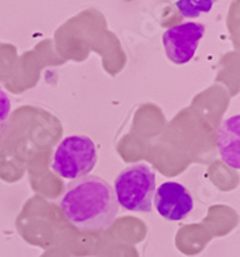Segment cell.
Returning a JSON list of instances; mask_svg holds the SVG:
<instances>
[{
	"label": "cell",
	"instance_id": "277c9868",
	"mask_svg": "<svg viewBox=\"0 0 240 257\" xmlns=\"http://www.w3.org/2000/svg\"><path fill=\"white\" fill-rule=\"evenodd\" d=\"M205 26L199 22H184L166 30L162 36L164 52L175 64H185L195 56Z\"/></svg>",
	"mask_w": 240,
	"mask_h": 257
},
{
	"label": "cell",
	"instance_id": "52a82bcc",
	"mask_svg": "<svg viewBox=\"0 0 240 257\" xmlns=\"http://www.w3.org/2000/svg\"><path fill=\"white\" fill-rule=\"evenodd\" d=\"M217 0H175V7L184 18H196L211 12Z\"/></svg>",
	"mask_w": 240,
	"mask_h": 257
},
{
	"label": "cell",
	"instance_id": "6da1fadb",
	"mask_svg": "<svg viewBox=\"0 0 240 257\" xmlns=\"http://www.w3.org/2000/svg\"><path fill=\"white\" fill-rule=\"evenodd\" d=\"M59 205L68 221L84 231L106 230L113 224L120 210L113 188L97 175L71 181Z\"/></svg>",
	"mask_w": 240,
	"mask_h": 257
},
{
	"label": "cell",
	"instance_id": "8992f818",
	"mask_svg": "<svg viewBox=\"0 0 240 257\" xmlns=\"http://www.w3.org/2000/svg\"><path fill=\"white\" fill-rule=\"evenodd\" d=\"M240 117L239 114L232 116L225 121L218 128V149L222 160L232 169L239 170V149H240V130H239Z\"/></svg>",
	"mask_w": 240,
	"mask_h": 257
},
{
	"label": "cell",
	"instance_id": "5b68a950",
	"mask_svg": "<svg viewBox=\"0 0 240 257\" xmlns=\"http://www.w3.org/2000/svg\"><path fill=\"white\" fill-rule=\"evenodd\" d=\"M154 206L163 219L181 221L194 208L191 193L177 181H166L155 189Z\"/></svg>",
	"mask_w": 240,
	"mask_h": 257
},
{
	"label": "cell",
	"instance_id": "7a4b0ae2",
	"mask_svg": "<svg viewBox=\"0 0 240 257\" xmlns=\"http://www.w3.org/2000/svg\"><path fill=\"white\" fill-rule=\"evenodd\" d=\"M118 206L131 212H150L155 193V174L148 165L135 164L123 169L114 180Z\"/></svg>",
	"mask_w": 240,
	"mask_h": 257
},
{
	"label": "cell",
	"instance_id": "3957f363",
	"mask_svg": "<svg viewBox=\"0 0 240 257\" xmlns=\"http://www.w3.org/2000/svg\"><path fill=\"white\" fill-rule=\"evenodd\" d=\"M98 161L97 147L89 137L71 135L57 146L52 161V170L67 180H76L89 175Z\"/></svg>",
	"mask_w": 240,
	"mask_h": 257
}]
</instances>
